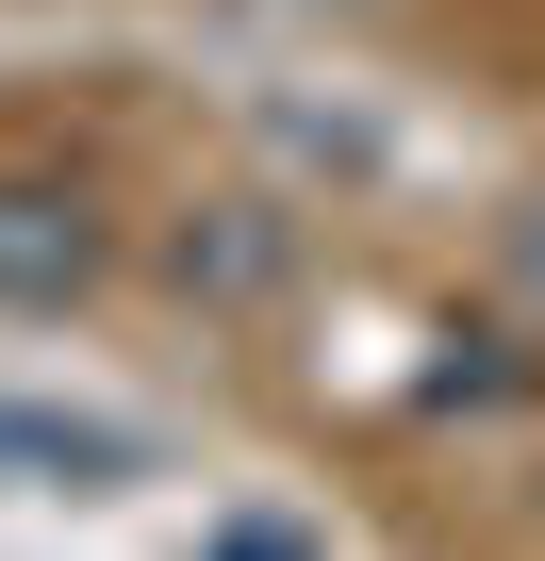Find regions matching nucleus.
<instances>
[{
    "mask_svg": "<svg viewBox=\"0 0 545 561\" xmlns=\"http://www.w3.org/2000/svg\"><path fill=\"white\" fill-rule=\"evenodd\" d=\"M100 280V198L83 182H0V314H50Z\"/></svg>",
    "mask_w": 545,
    "mask_h": 561,
    "instance_id": "nucleus-1",
    "label": "nucleus"
},
{
    "mask_svg": "<svg viewBox=\"0 0 545 561\" xmlns=\"http://www.w3.org/2000/svg\"><path fill=\"white\" fill-rule=\"evenodd\" d=\"M529 280H545V215H529Z\"/></svg>",
    "mask_w": 545,
    "mask_h": 561,
    "instance_id": "nucleus-3",
    "label": "nucleus"
},
{
    "mask_svg": "<svg viewBox=\"0 0 545 561\" xmlns=\"http://www.w3.org/2000/svg\"><path fill=\"white\" fill-rule=\"evenodd\" d=\"M215 561H315V545H298V528H231Z\"/></svg>",
    "mask_w": 545,
    "mask_h": 561,
    "instance_id": "nucleus-2",
    "label": "nucleus"
}]
</instances>
